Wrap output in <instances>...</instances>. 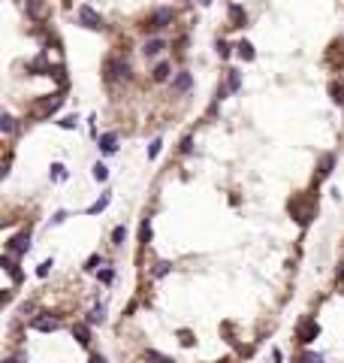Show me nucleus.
I'll return each instance as SVG.
<instances>
[{
  "instance_id": "27",
  "label": "nucleus",
  "mask_w": 344,
  "mask_h": 363,
  "mask_svg": "<svg viewBox=\"0 0 344 363\" xmlns=\"http://www.w3.org/2000/svg\"><path fill=\"white\" fill-rule=\"evenodd\" d=\"M302 363H323L320 354H302Z\"/></svg>"
},
{
  "instance_id": "3",
  "label": "nucleus",
  "mask_w": 344,
  "mask_h": 363,
  "mask_svg": "<svg viewBox=\"0 0 344 363\" xmlns=\"http://www.w3.org/2000/svg\"><path fill=\"white\" fill-rule=\"evenodd\" d=\"M30 327H33V330H43V333H54V330H58V318H48V315H36L33 321H30Z\"/></svg>"
},
{
  "instance_id": "12",
  "label": "nucleus",
  "mask_w": 344,
  "mask_h": 363,
  "mask_svg": "<svg viewBox=\"0 0 344 363\" xmlns=\"http://www.w3.org/2000/svg\"><path fill=\"white\" fill-rule=\"evenodd\" d=\"M229 19H232V27H242L245 24V9L242 6H229Z\"/></svg>"
},
{
  "instance_id": "9",
  "label": "nucleus",
  "mask_w": 344,
  "mask_h": 363,
  "mask_svg": "<svg viewBox=\"0 0 344 363\" xmlns=\"http://www.w3.org/2000/svg\"><path fill=\"white\" fill-rule=\"evenodd\" d=\"M72 336H76L79 345H88V342H91V330H88V324H76V327H72Z\"/></svg>"
},
{
  "instance_id": "22",
  "label": "nucleus",
  "mask_w": 344,
  "mask_h": 363,
  "mask_svg": "<svg viewBox=\"0 0 344 363\" xmlns=\"http://www.w3.org/2000/svg\"><path fill=\"white\" fill-rule=\"evenodd\" d=\"M124 239H127V227H115V233H112V242H115V245H121Z\"/></svg>"
},
{
  "instance_id": "15",
  "label": "nucleus",
  "mask_w": 344,
  "mask_h": 363,
  "mask_svg": "<svg viewBox=\"0 0 344 363\" xmlns=\"http://www.w3.org/2000/svg\"><path fill=\"white\" fill-rule=\"evenodd\" d=\"M235 48H239V58L242 61H253V46L251 43H239Z\"/></svg>"
},
{
  "instance_id": "2",
  "label": "nucleus",
  "mask_w": 344,
  "mask_h": 363,
  "mask_svg": "<svg viewBox=\"0 0 344 363\" xmlns=\"http://www.w3.org/2000/svg\"><path fill=\"white\" fill-rule=\"evenodd\" d=\"M79 22L85 24V27H91V30H100L103 27V19L91 9V6H79Z\"/></svg>"
},
{
  "instance_id": "21",
  "label": "nucleus",
  "mask_w": 344,
  "mask_h": 363,
  "mask_svg": "<svg viewBox=\"0 0 344 363\" xmlns=\"http://www.w3.org/2000/svg\"><path fill=\"white\" fill-rule=\"evenodd\" d=\"M106 176H109L106 164H94V179H97V182H106Z\"/></svg>"
},
{
  "instance_id": "10",
  "label": "nucleus",
  "mask_w": 344,
  "mask_h": 363,
  "mask_svg": "<svg viewBox=\"0 0 344 363\" xmlns=\"http://www.w3.org/2000/svg\"><path fill=\"white\" fill-rule=\"evenodd\" d=\"M145 363H172V357H166V354H160V351L148 348V351H145Z\"/></svg>"
},
{
  "instance_id": "32",
  "label": "nucleus",
  "mask_w": 344,
  "mask_h": 363,
  "mask_svg": "<svg viewBox=\"0 0 344 363\" xmlns=\"http://www.w3.org/2000/svg\"><path fill=\"white\" fill-rule=\"evenodd\" d=\"M199 3H203V6H208V3H211V0H199Z\"/></svg>"
},
{
  "instance_id": "31",
  "label": "nucleus",
  "mask_w": 344,
  "mask_h": 363,
  "mask_svg": "<svg viewBox=\"0 0 344 363\" xmlns=\"http://www.w3.org/2000/svg\"><path fill=\"white\" fill-rule=\"evenodd\" d=\"M91 363H106V360H103L100 354H94V357H91Z\"/></svg>"
},
{
  "instance_id": "16",
  "label": "nucleus",
  "mask_w": 344,
  "mask_h": 363,
  "mask_svg": "<svg viewBox=\"0 0 344 363\" xmlns=\"http://www.w3.org/2000/svg\"><path fill=\"white\" fill-rule=\"evenodd\" d=\"M169 79V64H157L154 67V82H166Z\"/></svg>"
},
{
  "instance_id": "26",
  "label": "nucleus",
  "mask_w": 344,
  "mask_h": 363,
  "mask_svg": "<svg viewBox=\"0 0 344 363\" xmlns=\"http://www.w3.org/2000/svg\"><path fill=\"white\" fill-rule=\"evenodd\" d=\"M160 145H163L160 140H154V143H151V148H148V158H157V154H160Z\"/></svg>"
},
{
  "instance_id": "18",
  "label": "nucleus",
  "mask_w": 344,
  "mask_h": 363,
  "mask_svg": "<svg viewBox=\"0 0 344 363\" xmlns=\"http://www.w3.org/2000/svg\"><path fill=\"white\" fill-rule=\"evenodd\" d=\"M3 266L9 269V275H12V282H22V272H18V266L12 264V257H3Z\"/></svg>"
},
{
  "instance_id": "13",
  "label": "nucleus",
  "mask_w": 344,
  "mask_h": 363,
  "mask_svg": "<svg viewBox=\"0 0 344 363\" xmlns=\"http://www.w3.org/2000/svg\"><path fill=\"white\" fill-rule=\"evenodd\" d=\"M115 140H118L115 133H103V136H100V148H103V151H115Z\"/></svg>"
},
{
  "instance_id": "30",
  "label": "nucleus",
  "mask_w": 344,
  "mask_h": 363,
  "mask_svg": "<svg viewBox=\"0 0 344 363\" xmlns=\"http://www.w3.org/2000/svg\"><path fill=\"white\" fill-rule=\"evenodd\" d=\"M227 88H229V91L239 88V73H232V76H229V85H227Z\"/></svg>"
},
{
  "instance_id": "25",
  "label": "nucleus",
  "mask_w": 344,
  "mask_h": 363,
  "mask_svg": "<svg viewBox=\"0 0 344 363\" xmlns=\"http://www.w3.org/2000/svg\"><path fill=\"white\" fill-rule=\"evenodd\" d=\"M51 176H54V179H67V172H64L61 164H54V167H51Z\"/></svg>"
},
{
  "instance_id": "11",
  "label": "nucleus",
  "mask_w": 344,
  "mask_h": 363,
  "mask_svg": "<svg viewBox=\"0 0 344 363\" xmlns=\"http://www.w3.org/2000/svg\"><path fill=\"white\" fill-rule=\"evenodd\" d=\"M172 88H175V91H187V88H190V73H178V76L172 79Z\"/></svg>"
},
{
  "instance_id": "23",
  "label": "nucleus",
  "mask_w": 344,
  "mask_h": 363,
  "mask_svg": "<svg viewBox=\"0 0 344 363\" xmlns=\"http://www.w3.org/2000/svg\"><path fill=\"white\" fill-rule=\"evenodd\" d=\"M48 269H51V261H43V264H40V269H36V275H40V279H46Z\"/></svg>"
},
{
  "instance_id": "5",
  "label": "nucleus",
  "mask_w": 344,
  "mask_h": 363,
  "mask_svg": "<svg viewBox=\"0 0 344 363\" xmlns=\"http://www.w3.org/2000/svg\"><path fill=\"white\" fill-rule=\"evenodd\" d=\"M30 248V236L27 233H18L12 242H9V254H24Z\"/></svg>"
},
{
  "instance_id": "14",
  "label": "nucleus",
  "mask_w": 344,
  "mask_h": 363,
  "mask_svg": "<svg viewBox=\"0 0 344 363\" xmlns=\"http://www.w3.org/2000/svg\"><path fill=\"white\" fill-rule=\"evenodd\" d=\"M91 324H103L106 321V306L100 303V306H94V312H91V318H88Z\"/></svg>"
},
{
  "instance_id": "17",
  "label": "nucleus",
  "mask_w": 344,
  "mask_h": 363,
  "mask_svg": "<svg viewBox=\"0 0 344 363\" xmlns=\"http://www.w3.org/2000/svg\"><path fill=\"white\" fill-rule=\"evenodd\" d=\"M106 206H109V194H106V197H100L94 206H88V215H97V212H103Z\"/></svg>"
},
{
  "instance_id": "19",
  "label": "nucleus",
  "mask_w": 344,
  "mask_h": 363,
  "mask_svg": "<svg viewBox=\"0 0 344 363\" xmlns=\"http://www.w3.org/2000/svg\"><path fill=\"white\" fill-rule=\"evenodd\" d=\"M332 172V154H323L320 158V176H329Z\"/></svg>"
},
{
  "instance_id": "7",
  "label": "nucleus",
  "mask_w": 344,
  "mask_h": 363,
  "mask_svg": "<svg viewBox=\"0 0 344 363\" xmlns=\"http://www.w3.org/2000/svg\"><path fill=\"white\" fill-rule=\"evenodd\" d=\"M317 333H320V327H317L314 321H305V324H299V339H302V342H311Z\"/></svg>"
},
{
  "instance_id": "4",
  "label": "nucleus",
  "mask_w": 344,
  "mask_h": 363,
  "mask_svg": "<svg viewBox=\"0 0 344 363\" xmlns=\"http://www.w3.org/2000/svg\"><path fill=\"white\" fill-rule=\"evenodd\" d=\"M118 76H130V67H127V64H121V61H109L106 64V79L109 82H112V79H118Z\"/></svg>"
},
{
  "instance_id": "20",
  "label": "nucleus",
  "mask_w": 344,
  "mask_h": 363,
  "mask_svg": "<svg viewBox=\"0 0 344 363\" xmlns=\"http://www.w3.org/2000/svg\"><path fill=\"white\" fill-rule=\"evenodd\" d=\"M0 130H3V133H12V130H15V118H12V115H3V118H0Z\"/></svg>"
},
{
  "instance_id": "28",
  "label": "nucleus",
  "mask_w": 344,
  "mask_h": 363,
  "mask_svg": "<svg viewBox=\"0 0 344 363\" xmlns=\"http://www.w3.org/2000/svg\"><path fill=\"white\" fill-rule=\"evenodd\" d=\"M169 266H172V264H157L154 275H157V279H160V275H166V272H169Z\"/></svg>"
},
{
  "instance_id": "29",
  "label": "nucleus",
  "mask_w": 344,
  "mask_h": 363,
  "mask_svg": "<svg viewBox=\"0 0 344 363\" xmlns=\"http://www.w3.org/2000/svg\"><path fill=\"white\" fill-rule=\"evenodd\" d=\"M142 239H145V242L151 239V224H148V221H142Z\"/></svg>"
},
{
  "instance_id": "1",
  "label": "nucleus",
  "mask_w": 344,
  "mask_h": 363,
  "mask_svg": "<svg viewBox=\"0 0 344 363\" xmlns=\"http://www.w3.org/2000/svg\"><path fill=\"white\" fill-rule=\"evenodd\" d=\"M169 22H172V9H169V6H160V9H154V12H151L148 27H151V30H160V27H166Z\"/></svg>"
},
{
  "instance_id": "6",
  "label": "nucleus",
  "mask_w": 344,
  "mask_h": 363,
  "mask_svg": "<svg viewBox=\"0 0 344 363\" xmlns=\"http://www.w3.org/2000/svg\"><path fill=\"white\" fill-rule=\"evenodd\" d=\"M163 48H166V43H163L160 37H154V40H148V43L142 46V55H145V58H157Z\"/></svg>"
},
{
  "instance_id": "8",
  "label": "nucleus",
  "mask_w": 344,
  "mask_h": 363,
  "mask_svg": "<svg viewBox=\"0 0 344 363\" xmlns=\"http://www.w3.org/2000/svg\"><path fill=\"white\" fill-rule=\"evenodd\" d=\"M61 103H64V97H61V94H51L48 100H43L40 115H48V112H54V109H61Z\"/></svg>"
},
{
  "instance_id": "24",
  "label": "nucleus",
  "mask_w": 344,
  "mask_h": 363,
  "mask_svg": "<svg viewBox=\"0 0 344 363\" xmlns=\"http://www.w3.org/2000/svg\"><path fill=\"white\" fill-rule=\"evenodd\" d=\"M27 9H30V15H33V19H40V15H43V6H40V3H33V0L27 3Z\"/></svg>"
}]
</instances>
